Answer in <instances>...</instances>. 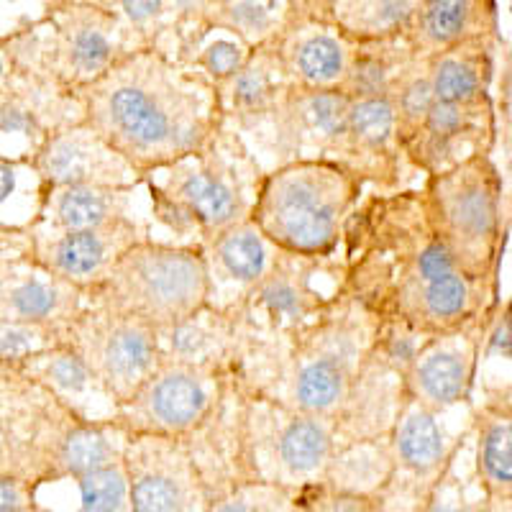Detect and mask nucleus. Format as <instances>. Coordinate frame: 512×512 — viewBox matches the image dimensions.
Instances as JSON below:
<instances>
[{
	"mask_svg": "<svg viewBox=\"0 0 512 512\" xmlns=\"http://www.w3.org/2000/svg\"><path fill=\"white\" fill-rule=\"evenodd\" d=\"M338 287L374 318L443 336L489 318L502 290L466 277L433 231L418 187L367 192L338 249Z\"/></svg>",
	"mask_w": 512,
	"mask_h": 512,
	"instance_id": "1",
	"label": "nucleus"
},
{
	"mask_svg": "<svg viewBox=\"0 0 512 512\" xmlns=\"http://www.w3.org/2000/svg\"><path fill=\"white\" fill-rule=\"evenodd\" d=\"M77 95L82 121L141 180L200 152L226 126L216 88L154 47L126 54Z\"/></svg>",
	"mask_w": 512,
	"mask_h": 512,
	"instance_id": "2",
	"label": "nucleus"
},
{
	"mask_svg": "<svg viewBox=\"0 0 512 512\" xmlns=\"http://www.w3.org/2000/svg\"><path fill=\"white\" fill-rule=\"evenodd\" d=\"M377 331L379 320L338 287L308 326L292 333L244 331L233 384L244 395L336 420L372 354Z\"/></svg>",
	"mask_w": 512,
	"mask_h": 512,
	"instance_id": "3",
	"label": "nucleus"
},
{
	"mask_svg": "<svg viewBox=\"0 0 512 512\" xmlns=\"http://www.w3.org/2000/svg\"><path fill=\"white\" fill-rule=\"evenodd\" d=\"M267 167L249 141L223 126L192 157L146 177L149 221L172 236V244H205L249 221Z\"/></svg>",
	"mask_w": 512,
	"mask_h": 512,
	"instance_id": "4",
	"label": "nucleus"
},
{
	"mask_svg": "<svg viewBox=\"0 0 512 512\" xmlns=\"http://www.w3.org/2000/svg\"><path fill=\"white\" fill-rule=\"evenodd\" d=\"M364 195V182L344 164L300 159L264 172L249 221L285 254L328 262Z\"/></svg>",
	"mask_w": 512,
	"mask_h": 512,
	"instance_id": "5",
	"label": "nucleus"
},
{
	"mask_svg": "<svg viewBox=\"0 0 512 512\" xmlns=\"http://www.w3.org/2000/svg\"><path fill=\"white\" fill-rule=\"evenodd\" d=\"M425 213L461 272L502 290V262L512 231L505 175L495 154H472L418 185Z\"/></svg>",
	"mask_w": 512,
	"mask_h": 512,
	"instance_id": "6",
	"label": "nucleus"
},
{
	"mask_svg": "<svg viewBox=\"0 0 512 512\" xmlns=\"http://www.w3.org/2000/svg\"><path fill=\"white\" fill-rule=\"evenodd\" d=\"M13 67L34 70L80 93L136 52L134 36L103 0H54L39 18L6 34Z\"/></svg>",
	"mask_w": 512,
	"mask_h": 512,
	"instance_id": "7",
	"label": "nucleus"
},
{
	"mask_svg": "<svg viewBox=\"0 0 512 512\" xmlns=\"http://www.w3.org/2000/svg\"><path fill=\"white\" fill-rule=\"evenodd\" d=\"M208 297L203 249L152 236L118 259L111 274L88 292V305L134 315L162 331L208 308Z\"/></svg>",
	"mask_w": 512,
	"mask_h": 512,
	"instance_id": "8",
	"label": "nucleus"
},
{
	"mask_svg": "<svg viewBox=\"0 0 512 512\" xmlns=\"http://www.w3.org/2000/svg\"><path fill=\"white\" fill-rule=\"evenodd\" d=\"M241 400V433L251 482L280 484L297 495L300 489L326 479L338 448L336 420L300 413L244 392Z\"/></svg>",
	"mask_w": 512,
	"mask_h": 512,
	"instance_id": "9",
	"label": "nucleus"
},
{
	"mask_svg": "<svg viewBox=\"0 0 512 512\" xmlns=\"http://www.w3.org/2000/svg\"><path fill=\"white\" fill-rule=\"evenodd\" d=\"M80 415L18 364L0 361V477L57 484L64 436Z\"/></svg>",
	"mask_w": 512,
	"mask_h": 512,
	"instance_id": "10",
	"label": "nucleus"
},
{
	"mask_svg": "<svg viewBox=\"0 0 512 512\" xmlns=\"http://www.w3.org/2000/svg\"><path fill=\"white\" fill-rule=\"evenodd\" d=\"M231 390V372L162 359L134 395L118 405L113 420L128 436L190 441L216 418Z\"/></svg>",
	"mask_w": 512,
	"mask_h": 512,
	"instance_id": "11",
	"label": "nucleus"
},
{
	"mask_svg": "<svg viewBox=\"0 0 512 512\" xmlns=\"http://www.w3.org/2000/svg\"><path fill=\"white\" fill-rule=\"evenodd\" d=\"M64 346L85 361L116 408L162 364L157 328L98 305H85L64 326Z\"/></svg>",
	"mask_w": 512,
	"mask_h": 512,
	"instance_id": "12",
	"label": "nucleus"
},
{
	"mask_svg": "<svg viewBox=\"0 0 512 512\" xmlns=\"http://www.w3.org/2000/svg\"><path fill=\"white\" fill-rule=\"evenodd\" d=\"M349 108L351 100L341 90H303L292 85L254 136L264 152L274 157L272 167L300 159L341 162Z\"/></svg>",
	"mask_w": 512,
	"mask_h": 512,
	"instance_id": "13",
	"label": "nucleus"
},
{
	"mask_svg": "<svg viewBox=\"0 0 512 512\" xmlns=\"http://www.w3.org/2000/svg\"><path fill=\"white\" fill-rule=\"evenodd\" d=\"M123 469L134 512H208V484L187 441L131 436Z\"/></svg>",
	"mask_w": 512,
	"mask_h": 512,
	"instance_id": "14",
	"label": "nucleus"
},
{
	"mask_svg": "<svg viewBox=\"0 0 512 512\" xmlns=\"http://www.w3.org/2000/svg\"><path fill=\"white\" fill-rule=\"evenodd\" d=\"M333 277H338V256L323 262L282 254L272 272L233 315L249 333H292L313 323L328 308L338 287L323 290L320 280Z\"/></svg>",
	"mask_w": 512,
	"mask_h": 512,
	"instance_id": "15",
	"label": "nucleus"
},
{
	"mask_svg": "<svg viewBox=\"0 0 512 512\" xmlns=\"http://www.w3.org/2000/svg\"><path fill=\"white\" fill-rule=\"evenodd\" d=\"M80 121V95L41 72L16 67L0 88V159L29 167L54 131Z\"/></svg>",
	"mask_w": 512,
	"mask_h": 512,
	"instance_id": "16",
	"label": "nucleus"
},
{
	"mask_svg": "<svg viewBox=\"0 0 512 512\" xmlns=\"http://www.w3.org/2000/svg\"><path fill=\"white\" fill-rule=\"evenodd\" d=\"M85 305V292L36 262L24 226H0V318L64 328Z\"/></svg>",
	"mask_w": 512,
	"mask_h": 512,
	"instance_id": "17",
	"label": "nucleus"
},
{
	"mask_svg": "<svg viewBox=\"0 0 512 512\" xmlns=\"http://www.w3.org/2000/svg\"><path fill=\"white\" fill-rule=\"evenodd\" d=\"M489 318L428 338L405 374V392L436 415L448 413L456 405L472 408Z\"/></svg>",
	"mask_w": 512,
	"mask_h": 512,
	"instance_id": "18",
	"label": "nucleus"
},
{
	"mask_svg": "<svg viewBox=\"0 0 512 512\" xmlns=\"http://www.w3.org/2000/svg\"><path fill=\"white\" fill-rule=\"evenodd\" d=\"M26 233H29L31 254L36 256V262L47 267L54 277L88 295L111 274L118 259L131 246L152 239V223L128 218V221L93 228V231Z\"/></svg>",
	"mask_w": 512,
	"mask_h": 512,
	"instance_id": "19",
	"label": "nucleus"
},
{
	"mask_svg": "<svg viewBox=\"0 0 512 512\" xmlns=\"http://www.w3.org/2000/svg\"><path fill=\"white\" fill-rule=\"evenodd\" d=\"M274 41L295 88L341 90L354 44L326 16L323 0H292L290 16Z\"/></svg>",
	"mask_w": 512,
	"mask_h": 512,
	"instance_id": "20",
	"label": "nucleus"
},
{
	"mask_svg": "<svg viewBox=\"0 0 512 512\" xmlns=\"http://www.w3.org/2000/svg\"><path fill=\"white\" fill-rule=\"evenodd\" d=\"M29 169L36 180V195L77 185H144L134 167L85 121L54 131L34 154Z\"/></svg>",
	"mask_w": 512,
	"mask_h": 512,
	"instance_id": "21",
	"label": "nucleus"
},
{
	"mask_svg": "<svg viewBox=\"0 0 512 512\" xmlns=\"http://www.w3.org/2000/svg\"><path fill=\"white\" fill-rule=\"evenodd\" d=\"M500 144L497 108H461L436 103L413 141L405 146V162L415 175L431 177L456 167L472 154H495Z\"/></svg>",
	"mask_w": 512,
	"mask_h": 512,
	"instance_id": "22",
	"label": "nucleus"
},
{
	"mask_svg": "<svg viewBox=\"0 0 512 512\" xmlns=\"http://www.w3.org/2000/svg\"><path fill=\"white\" fill-rule=\"evenodd\" d=\"M200 249L208 269V305L231 315L285 254L251 221L218 233L200 244Z\"/></svg>",
	"mask_w": 512,
	"mask_h": 512,
	"instance_id": "23",
	"label": "nucleus"
},
{
	"mask_svg": "<svg viewBox=\"0 0 512 512\" xmlns=\"http://www.w3.org/2000/svg\"><path fill=\"white\" fill-rule=\"evenodd\" d=\"M372 192L408 190V162L395 134L390 100H356L349 108L341 162ZM413 172V169H410Z\"/></svg>",
	"mask_w": 512,
	"mask_h": 512,
	"instance_id": "24",
	"label": "nucleus"
},
{
	"mask_svg": "<svg viewBox=\"0 0 512 512\" xmlns=\"http://www.w3.org/2000/svg\"><path fill=\"white\" fill-rule=\"evenodd\" d=\"M474 482L497 512H512V382L484 384L472 405Z\"/></svg>",
	"mask_w": 512,
	"mask_h": 512,
	"instance_id": "25",
	"label": "nucleus"
},
{
	"mask_svg": "<svg viewBox=\"0 0 512 512\" xmlns=\"http://www.w3.org/2000/svg\"><path fill=\"white\" fill-rule=\"evenodd\" d=\"M139 190L141 187L77 185L39 192L34 203V216L21 226L26 231L39 233H72L105 228L111 223L128 221V218L149 221V218L134 213Z\"/></svg>",
	"mask_w": 512,
	"mask_h": 512,
	"instance_id": "26",
	"label": "nucleus"
},
{
	"mask_svg": "<svg viewBox=\"0 0 512 512\" xmlns=\"http://www.w3.org/2000/svg\"><path fill=\"white\" fill-rule=\"evenodd\" d=\"M274 39L251 49L244 67L216 90L223 123L239 131L244 139L246 134L254 136L272 118L277 105L292 88Z\"/></svg>",
	"mask_w": 512,
	"mask_h": 512,
	"instance_id": "27",
	"label": "nucleus"
},
{
	"mask_svg": "<svg viewBox=\"0 0 512 512\" xmlns=\"http://www.w3.org/2000/svg\"><path fill=\"white\" fill-rule=\"evenodd\" d=\"M495 0H418L402 34L418 59H431L464 41L502 36Z\"/></svg>",
	"mask_w": 512,
	"mask_h": 512,
	"instance_id": "28",
	"label": "nucleus"
},
{
	"mask_svg": "<svg viewBox=\"0 0 512 512\" xmlns=\"http://www.w3.org/2000/svg\"><path fill=\"white\" fill-rule=\"evenodd\" d=\"M405 395V379L379 361L372 351L356 377L344 410L336 418L338 446L390 436Z\"/></svg>",
	"mask_w": 512,
	"mask_h": 512,
	"instance_id": "29",
	"label": "nucleus"
},
{
	"mask_svg": "<svg viewBox=\"0 0 512 512\" xmlns=\"http://www.w3.org/2000/svg\"><path fill=\"white\" fill-rule=\"evenodd\" d=\"M502 41H505L502 36H482L428 59L438 103L482 108V111L497 108L492 82H495Z\"/></svg>",
	"mask_w": 512,
	"mask_h": 512,
	"instance_id": "30",
	"label": "nucleus"
},
{
	"mask_svg": "<svg viewBox=\"0 0 512 512\" xmlns=\"http://www.w3.org/2000/svg\"><path fill=\"white\" fill-rule=\"evenodd\" d=\"M157 333L162 359L195 367H216L223 372H233L244 338L236 315L221 313L210 305L177 326L162 328Z\"/></svg>",
	"mask_w": 512,
	"mask_h": 512,
	"instance_id": "31",
	"label": "nucleus"
},
{
	"mask_svg": "<svg viewBox=\"0 0 512 512\" xmlns=\"http://www.w3.org/2000/svg\"><path fill=\"white\" fill-rule=\"evenodd\" d=\"M18 367L39 384H44L49 392H54L64 405H70L80 418L93 420L90 405H98L100 413L105 415L116 413L111 397L105 395L98 379L93 377V372L85 367V361L70 346L62 344L57 349L44 351V354L29 356Z\"/></svg>",
	"mask_w": 512,
	"mask_h": 512,
	"instance_id": "32",
	"label": "nucleus"
},
{
	"mask_svg": "<svg viewBox=\"0 0 512 512\" xmlns=\"http://www.w3.org/2000/svg\"><path fill=\"white\" fill-rule=\"evenodd\" d=\"M128 438L131 436L113 420V415L103 420H80L64 436L54 479L57 482H64V479L77 482L82 477L123 464Z\"/></svg>",
	"mask_w": 512,
	"mask_h": 512,
	"instance_id": "33",
	"label": "nucleus"
},
{
	"mask_svg": "<svg viewBox=\"0 0 512 512\" xmlns=\"http://www.w3.org/2000/svg\"><path fill=\"white\" fill-rule=\"evenodd\" d=\"M249 54L251 49L244 41L203 24V0H200L198 16L182 29L180 39L172 49V59L185 64L187 70L203 77L216 90L244 67Z\"/></svg>",
	"mask_w": 512,
	"mask_h": 512,
	"instance_id": "34",
	"label": "nucleus"
},
{
	"mask_svg": "<svg viewBox=\"0 0 512 512\" xmlns=\"http://www.w3.org/2000/svg\"><path fill=\"white\" fill-rule=\"evenodd\" d=\"M415 54L405 44L402 36L397 39L372 41V44H354L351 52L349 72L341 85V93L356 103V100H382L390 98L392 88L415 62Z\"/></svg>",
	"mask_w": 512,
	"mask_h": 512,
	"instance_id": "35",
	"label": "nucleus"
},
{
	"mask_svg": "<svg viewBox=\"0 0 512 512\" xmlns=\"http://www.w3.org/2000/svg\"><path fill=\"white\" fill-rule=\"evenodd\" d=\"M395 459L387 438L377 441H359L349 446H338L328 466L326 479L320 484L338 489V492H354V495L384 497V492L395 482Z\"/></svg>",
	"mask_w": 512,
	"mask_h": 512,
	"instance_id": "36",
	"label": "nucleus"
},
{
	"mask_svg": "<svg viewBox=\"0 0 512 512\" xmlns=\"http://www.w3.org/2000/svg\"><path fill=\"white\" fill-rule=\"evenodd\" d=\"M418 0H323V11L351 44L397 39L405 34Z\"/></svg>",
	"mask_w": 512,
	"mask_h": 512,
	"instance_id": "37",
	"label": "nucleus"
},
{
	"mask_svg": "<svg viewBox=\"0 0 512 512\" xmlns=\"http://www.w3.org/2000/svg\"><path fill=\"white\" fill-rule=\"evenodd\" d=\"M290 8L292 0H203V24L256 49L280 34Z\"/></svg>",
	"mask_w": 512,
	"mask_h": 512,
	"instance_id": "38",
	"label": "nucleus"
},
{
	"mask_svg": "<svg viewBox=\"0 0 512 512\" xmlns=\"http://www.w3.org/2000/svg\"><path fill=\"white\" fill-rule=\"evenodd\" d=\"M387 100L392 105L397 141H400L402 154H405V146L418 136L423 123L431 116L433 105L438 103L428 59H415L408 70L402 72V77L397 80Z\"/></svg>",
	"mask_w": 512,
	"mask_h": 512,
	"instance_id": "39",
	"label": "nucleus"
},
{
	"mask_svg": "<svg viewBox=\"0 0 512 512\" xmlns=\"http://www.w3.org/2000/svg\"><path fill=\"white\" fill-rule=\"evenodd\" d=\"M208 512H300L297 495L272 482H241L210 500Z\"/></svg>",
	"mask_w": 512,
	"mask_h": 512,
	"instance_id": "40",
	"label": "nucleus"
},
{
	"mask_svg": "<svg viewBox=\"0 0 512 512\" xmlns=\"http://www.w3.org/2000/svg\"><path fill=\"white\" fill-rule=\"evenodd\" d=\"M80 505L75 512H134L123 464L77 479Z\"/></svg>",
	"mask_w": 512,
	"mask_h": 512,
	"instance_id": "41",
	"label": "nucleus"
},
{
	"mask_svg": "<svg viewBox=\"0 0 512 512\" xmlns=\"http://www.w3.org/2000/svg\"><path fill=\"white\" fill-rule=\"evenodd\" d=\"M64 344V328L21 323V320L0 318V361L21 364L24 359L44 354Z\"/></svg>",
	"mask_w": 512,
	"mask_h": 512,
	"instance_id": "42",
	"label": "nucleus"
},
{
	"mask_svg": "<svg viewBox=\"0 0 512 512\" xmlns=\"http://www.w3.org/2000/svg\"><path fill=\"white\" fill-rule=\"evenodd\" d=\"M425 341H428V336L418 333L415 328L405 326V323L382 320V323H379L377 338H374L372 351L379 361H384L392 372H397L405 379V374L413 367L415 356L423 349Z\"/></svg>",
	"mask_w": 512,
	"mask_h": 512,
	"instance_id": "43",
	"label": "nucleus"
},
{
	"mask_svg": "<svg viewBox=\"0 0 512 512\" xmlns=\"http://www.w3.org/2000/svg\"><path fill=\"white\" fill-rule=\"evenodd\" d=\"M297 510L300 512H387L382 497L338 492L326 484H313L297 492Z\"/></svg>",
	"mask_w": 512,
	"mask_h": 512,
	"instance_id": "44",
	"label": "nucleus"
},
{
	"mask_svg": "<svg viewBox=\"0 0 512 512\" xmlns=\"http://www.w3.org/2000/svg\"><path fill=\"white\" fill-rule=\"evenodd\" d=\"M423 512H497L495 507L489 505L484 497L479 500H469L466 497L464 482L454 477V472L448 474L436 489H433L428 500H425Z\"/></svg>",
	"mask_w": 512,
	"mask_h": 512,
	"instance_id": "45",
	"label": "nucleus"
},
{
	"mask_svg": "<svg viewBox=\"0 0 512 512\" xmlns=\"http://www.w3.org/2000/svg\"><path fill=\"white\" fill-rule=\"evenodd\" d=\"M487 359H512V295L502 297V303L497 305L487 323L482 361Z\"/></svg>",
	"mask_w": 512,
	"mask_h": 512,
	"instance_id": "46",
	"label": "nucleus"
},
{
	"mask_svg": "<svg viewBox=\"0 0 512 512\" xmlns=\"http://www.w3.org/2000/svg\"><path fill=\"white\" fill-rule=\"evenodd\" d=\"M39 484L18 477H0V512H13L21 507L36 505Z\"/></svg>",
	"mask_w": 512,
	"mask_h": 512,
	"instance_id": "47",
	"label": "nucleus"
},
{
	"mask_svg": "<svg viewBox=\"0 0 512 512\" xmlns=\"http://www.w3.org/2000/svg\"><path fill=\"white\" fill-rule=\"evenodd\" d=\"M21 169H29V167H21V164L3 162V159H0V208H3V205L11 200L13 192H16L18 172H21Z\"/></svg>",
	"mask_w": 512,
	"mask_h": 512,
	"instance_id": "48",
	"label": "nucleus"
},
{
	"mask_svg": "<svg viewBox=\"0 0 512 512\" xmlns=\"http://www.w3.org/2000/svg\"><path fill=\"white\" fill-rule=\"evenodd\" d=\"M13 59H11V52H8V41H6V34L0 36V88L6 85L8 80H11L13 75Z\"/></svg>",
	"mask_w": 512,
	"mask_h": 512,
	"instance_id": "49",
	"label": "nucleus"
},
{
	"mask_svg": "<svg viewBox=\"0 0 512 512\" xmlns=\"http://www.w3.org/2000/svg\"><path fill=\"white\" fill-rule=\"evenodd\" d=\"M13 512H54V510H49V507H44V505H39V502H36V505L21 507V510H13Z\"/></svg>",
	"mask_w": 512,
	"mask_h": 512,
	"instance_id": "50",
	"label": "nucleus"
},
{
	"mask_svg": "<svg viewBox=\"0 0 512 512\" xmlns=\"http://www.w3.org/2000/svg\"><path fill=\"white\" fill-rule=\"evenodd\" d=\"M500 136H505V139H512V128L500 126ZM510 208H512V200H510Z\"/></svg>",
	"mask_w": 512,
	"mask_h": 512,
	"instance_id": "51",
	"label": "nucleus"
},
{
	"mask_svg": "<svg viewBox=\"0 0 512 512\" xmlns=\"http://www.w3.org/2000/svg\"><path fill=\"white\" fill-rule=\"evenodd\" d=\"M0 226H6V223H0Z\"/></svg>",
	"mask_w": 512,
	"mask_h": 512,
	"instance_id": "52",
	"label": "nucleus"
}]
</instances>
